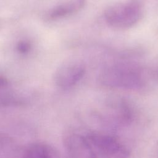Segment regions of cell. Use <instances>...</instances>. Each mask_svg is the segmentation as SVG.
I'll use <instances>...</instances> for the list:
<instances>
[{
    "mask_svg": "<svg viewBox=\"0 0 158 158\" xmlns=\"http://www.w3.org/2000/svg\"><path fill=\"white\" fill-rule=\"evenodd\" d=\"M143 15L139 0H126L109 6L104 12L107 23L117 29L123 30L136 24Z\"/></svg>",
    "mask_w": 158,
    "mask_h": 158,
    "instance_id": "obj_1",
    "label": "cell"
},
{
    "mask_svg": "<svg viewBox=\"0 0 158 158\" xmlns=\"http://www.w3.org/2000/svg\"><path fill=\"white\" fill-rule=\"evenodd\" d=\"M96 152L102 158H129L128 148L113 136L93 134L88 138Z\"/></svg>",
    "mask_w": 158,
    "mask_h": 158,
    "instance_id": "obj_2",
    "label": "cell"
},
{
    "mask_svg": "<svg viewBox=\"0 0 158 158\" xmlns=\"http://www.w3.org/2000/svg\"><path fill=\"white\" fill-rule=\"evenodd\" d=\"M102 81L108 86L125 88H138L142 81L137 71L125 67H116L108 69L104 73Z\"/></svg>",
    "mask_w": 158,
    "mask_h": 158,
    "instance_id": "obj_3",
    "label": "cell"
},
{
    "mask_svg": "<svg viewBox=\"0 0 158 158\" xmlns=\"http://www.w3.org/2000/svg\"><path fill=\"white\" fill-rule=\"evenodd\" d=\"M65 144L69 158H98L88 138L72 135L66 138Z\"/></svg>",
    "mask_w": 158,
    "mask_h": 158,
    "instance_id": "obj_4",
    "label": "cell"
},
{
    "mask_svg": "<svg viewBox=\"0 0 158 158\" xmlns=\"http://www.w3.org/2000/svg\"><path fill=\"white\" fill-rule=\"evenodd\" d=\"M84 67L78 62H72L62 65L56 72L55 81L60 88H68L75 85L83 76Z\"/></svg>",
    "mask_w": 158,
    "mask_h": 158,
    "instance_id": "obj_5",
    "label": "cell"
},
{
    "mask_svg": "<svg viewBox=\"0 0 158 158\" xmlns=\"http://www.w3.org/2000/svg\"><path fill=\"white\" fill-rule=\"evenodd\" d=\"M86 0H70L52 9L49 14L51 19H56L70 14L80 9Z\"/></svg>",
    "mask_w": 158,
    "mask_h": 158,
    "instance_id": "obj_6",
    "label": "cell"
},
{
    "mask_svg": "<svg viewBox=\"0 0 158 158\" xmlns=\"http://www.w3.org/2000/svg\"><path fill=\"white\" fill-rule=\"evenodd\" d=\"M23 158H51L50 150L41 144H33L25 153Z\"/></svg>",
    "mask_w": 158,
    "mask_h": 158,
    "instance_id": "obj_7",
    "label": "cell"
},
{
    "mask_svg": "<svg viewBox=\"0 0 158 158\" xmlns=\"http://www.w3.org/2000/svg\"><path fill=\"white\" fill-rule=\"evenodd\" d=\"M17 48L20 52H27L29 51L30 48V45L26 41H22L19 43Z\"/></svg>",
    "mask_w": 158,
    "mask_h": 158,
    "instance_id": "obj_8",
    "label": "cell"
}]
</instances>
